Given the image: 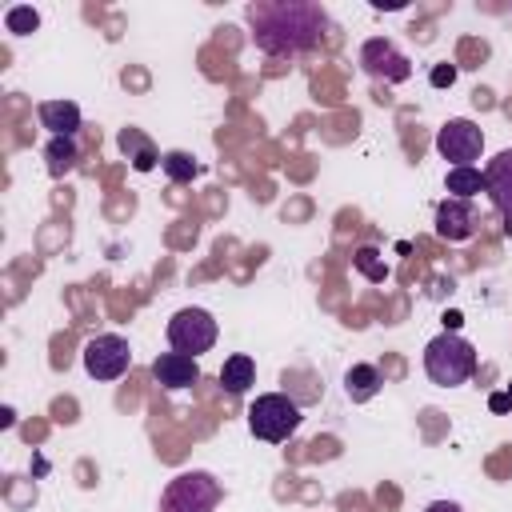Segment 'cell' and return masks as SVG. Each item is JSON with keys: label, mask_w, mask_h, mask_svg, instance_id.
Listing matches in <instances>:
<instances>
[{"label": "cell", "mask_w": 512, "mask_h": 512, "mask_svg": "<svg viewBox=\"0 0 512 512\" xmlns=\"http://www.w3.org/2000/svg\"><path fill=\"white\" fill-rule=\"evenodd\" d=\"M424 512H464V508H460V504H452V500H432Z\"/></svg>", "instance_id": "obj_22"}, {"label": "cell", "mask_w": 512, "mask_h": 512, "mask_svg": "<svg viewBox=\"0 0 512 512\" xmlns=\"http://www.w3.org/2000/svg\"><path fill=\"white\" fill-rule=\"evenodd\" d=\"M252 384H256V360L244 356V352L228 356L224 368H220V388H224L228 396H244Z\"/></svg>", "instance_id": "obj_13"}, {"label": "cell", "mask_w": 512, "mask_h": 512, "mask_svg": "<svg viewBox=\"0 0 512 512\" xmlns=\"http://www.w3.org/2000/svg\"><path fill=\"white\" fill-rule=\"evenodd\" d=\"M216 336H220V328H216L212 312H204V308H180L168 320V344H172V352L200 356V352H208L216 344Z\"/></svg>", "instance_id": "obj_5"}, {"label": "cell", "mask_w": 512, "mask_h": 512, "mask_svg": "<svg viewBox=\"0 0 512 512\" xmlns=\"http://www.w3.org/2000/svg\"><path fill=\"white\" fill-rule=\"evenodd\" d=\"M160 168H164V176L168 180H176V184H188V180H196V172H200V164L192 160V152H164L160 156Z\"/></svg>", "instance_id": "obj_18"}, {"label": "cell", "mask_w": 512, "mask_h": 512, "mask_svg": "<svg viewBox=\"0 0 512 512\" xmlns=\"http://www.w3.org/2000/svg\"><path fill=\"white\" fill-rule=\"evenodd\" d=\"M352 260H356V268H360L368 280H376V284H380V280H388V264H384V256H380L376 248H368V244H364Z\"/></svg>", "instance_id": "obj_20"}, {"label": "cell", "mask_w": 512, "mask_h": 512, "mask_svg": "<svg viewBox=\"0 0 512 512\" xmlns=\"http://www.w3.org/2000/svg\"><path fill=\"white\" fill-rule=\"evenodd\" d=\"M380 368L376 364H352L348 372H344V392H348V400L352 404H368L376 392H380Z\"/></svg>", "instance_id": "obj_14"}, {"label": "cell", "mask_w": 512, "mask_h": 512, "mask_svg": "<svg viewBox=\"0 0 512 512\" xmlns=\"http://www.w3.org/2000/svg\"><path fill=\"white\" fill-rule=\"evenodd\" d=\"M360 64H364V72H368L372 80H384V84H404V80L412 76V60H408L392 40H384V36L364 40Z\"/></svg>", "instance_id": "obj_8"}, {"label": "cell", "mask_w": 512, "mask_h": 512, "mask_svg": "<svg viewBox=\"0 0 512 512\" xmlns=\"http://www.w3.org/2000/svg\"><path fill=\"white\" fill-rule=\"evenodd\" d=\"M248 28L264 56H304L320 48L328 12L312 0H260L248 4Z\"/></svg>", "instance_id": "obj_1"}, {"label": "cell", "mask_w": 512, "mask_h": 512, "mask_svg": "<svg viewBox=\"0 0 512 512\" xmlns=\"http://www.w3.org/2000/svg\"><path fill=\"white\" fill-rule=\"evenodd\" d=\"M128 364H132V348L116 332H100L84 344V372L92 380H120L128 372Z\"/></svg>", "instance_id": "obj_6"}, {"label": "cell", "mask_w": 512, "mask_h": 512, "mask_svg": "<svg viewBox=\"0 0 512 512\" xmlns=\"http://www.w3.org/2000/svg\"><path fill=\"white\" fill-rule=\"evenodd\" d=\"M36 116H40V128H48L52 136L76 140V132H80V108L72 100H40Z\"/></svg>", "instance_id": "obj_12"}, {"label": "cell", "mask_w": 512, "mask_h": 512, "mask_svg": "<svg viewBox=\"0 0 512 512\" xmlns=\"http://www.w3.org/2000/svg\"><path fill=\"white\" fill-rule=\"evenodd\" d=\"M152 380L168 392H180L200 380V364H196V356H184V352H160L152 360Z\"/></svg>", "instance_id": "obj_10"}, {"label": "cell", "mask_w": 512, "mask_h": 512, "mask_svg": "<svg viewBox=\"0 0 512 512\" xmlns=\"http://www.w3.org/2000/svg\"><path fill=\"white\" fill-rule=\"evenodd\" d=\"M484 192L492 196L500 220H504V232L512 236V148L496 152L484 168Z\"/></svg>", "instance_id": "obj_9"}, {"label": "cell", "mask_w": 512, "mask_h": 512, "mask_svg": "<svg viewBox=\"0 0 512 512\" xmlns=\"http://www.w3.org/2000/svg\"><path fill=\"white\" fill-rule=\"evenodd\" d=\"M220 504V480L212 472H180L160 492V512H212Z\"/></svg>", "instance_id": "obj_4"}, {"label": "cell", "mask_w": 512, "mask_h": 512, "mask_svg": "<svg viewBox=\"0 0 512 512\" xmlns=\"http://www.w3.org/2000/svg\"><path fill=\"white\" fill-rule=\"evenodd\" d=\"M44 160H48V176H68L72 168H76V160H80V148H76V140H68V136H52L48 140V148H44Z\"/></svg>", "instance_id": "obj_16"}, {"label": "cell", "mask_w": 512, "mask_h": 512, "mask_svg": "<svg viewBox=\"0 0 512 512\" xmlns=\"http://www.w3.org/2000/svg\"><path fill=\"white\" fill-rule=\"evenodd\" d=\"M428 80H432V84H436V88H448V84H452V80H456V68H452V64H436V68H432V76H428Z\"/></svg>", "instance_id": "obj_21"}, {"label": "cell", "mask_w": 512, "mask_h": 512, "mask_svg": "<svg viewBox=\"0 0 512 512\" xmlns=\"http://www.w3.org/2000/svg\"><path fill=\"white\" fill-rule=\"evenodd\" d=\"M444 188H448L456 200H472L476 192H484V172H480V168H448Z\"/></svg>", "instance_id": "obj_17"}, {"label": "cell", "mask_w": 512, "mask_h": 512, "mask_svg": "<svg viewBox=\"0 0 512 512\" xmlns=\"http://www.w3.org/2000/svg\"><path fill=\"white\" fill-rule=\"evenodd\" d=\"M424 372L432 384L440 388H456V384H468L472 372H476V348L456 336V332H440L428 340L424 348Z\"/></svg>", "instance_id": "obj_2"}, {"label": "cell", "mask_w": 512, "mask_h": 512, "mask_svg": "<svg viewBox=\"0 0 512 512\" xmlns=\"http://www.w3.org/2000/svg\"><path fill=\"white\" fill-rule=\"evenodd\" d=\"M476 208H472V200H456V196H448V200H440L436 204V232L444 236V240H468L472 232H476Z\"/></svg>", "instance_id": "obj_11"}, {"label": "cell", "mask_w": 512, "mask_h": 512, "mask_svg": "<svg viewBox=\"0 0 512 512\" xmlns=\"http://www.w3.org/2000/svg\"><path fill=\"white\" fill-rule=\"evenodd\" d=\"M248 428H252L256 440L284 444L300 428V404L292 396H284V392H264L248 408Z\"/></svg>", "instance_id": "obj_3"}, {"label": "cell", "mask_w": 512, "mask_h": 512, "mask_svg": "<svg viewBox=\"0 0 512 512\" xmlns=\"http://www.w3.org/2000/svg\"><path fill=\"white\" fill-rule=\"evenodd\" d=\"M436 152L444 160H452V168H472V160H480L484 152V132L480 124L456 116V120H444L440 132H436Z\"/></svg>", "instance_id": "obj_7"}, {"label": "cell", "mask_w": 512, "mask_h": 512, "mask_svg": "<svg viewBox=\"0 0 512 512\" xmlns=\"http://www.w3.org/2000/svg\"><path fill=\"white\" fill-rule=\"evenodd\" d=\"M120 148H124V156L132 160V168L136 172H152L156 168V148H152V140L144 136V132H136V128H124L120 132Z\"/></svg>", "instance_id": "obj_15"}, {"label": "cell", "mask_w": 512, "mask_h": 512, "mask_svg": "<svg viewBox=\"0 0 512 512\" xmlns=\"http://www.w3.org/2000/svg\"><path fill=\"white\" fill-rule=\"evenodd\" d=\"M4 28L16 32V36H28V32L40 28V12H36L32 4H16V8L4 12Z\"/></svg>", "instance_id": "obj_19"}]
</instances>
